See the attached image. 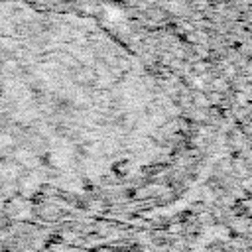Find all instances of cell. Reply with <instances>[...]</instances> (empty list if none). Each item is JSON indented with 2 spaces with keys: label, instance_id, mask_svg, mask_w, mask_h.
Here are the masks:
<instances>
[{
  "label": "cell",
  "instance_id": "7a4b0ae2",
  "mask_svg": "<svg viewBox=\"0 0 252 252\" xmlns=\"http://www.w3.org/2000/svg\"><path fill=\"white\" fill-rule=\"evenodd\" d=\"M37 185H39V179L33 175H30V177H24L22 181H20V189H22V193L24 195H30V193H33L35 189H37Z\"/></svg>",
  "mask_w": 252,
  "mask_h": 252
},
{
  "label": "cell",
  "instance_id": "6da1fadb",
  "mask_svg": "<svg viewBox=\"0 0 252 252\" xmlns=\"http://www.w3.org/2000/svg\"><path fill=\"white\" fill-rule=\"evenodd\" d=\"M14 158H16V161H18L20 165H24V167H32V165L37 163L35 154H33L32 150H28V148H18V150L14 152Z\"/></svg>",
  "mask_w": 252,
  "mask_h": 252
},
{
  "label": "cell",
  "instance_id": "3957f363",
  "mask_svg": "<svg viewBox=\"0 0 252 252\" xmlns=\"http://www.w3.org/2000/svg\"><path fill=\"white\" fill-rule=\"evenodd\" d=\"M14 144V136L10 132H2L0 134V148H8Z\"/></svg>",
  "mask_w": 252,
  "mask_h": 252
}]
</instances>
